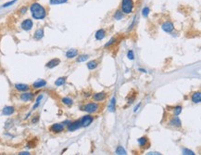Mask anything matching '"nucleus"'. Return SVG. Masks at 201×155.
I'll return each mask as SVG.
<instances>
[{
    "mask_svg": "<svg viewBox=\"0 0 201 155\" xmlns=\"http://www.w3.org/2000/svg\"><path fill=\"white\" fill-rule=\"evenodd\" d=\"M30 11L34 20H44L46 17V9L38 2H34L30 6Z\"/></svg>",
    "mask_w": 201,
    "mask_h": 155,
    "instance_id": "obj_1",
    "label": "nucleus"
},
{
    "mask_svg": "<svg viewBox=\"0 0 201 155\" xmlns=\"http://www.w3.org/2000/svg\"><path fill=\"white\" fill-rule=\"evenodd\" d=\"M135 9V3L133 0H121V10L123 14H131Z\"/></svg>",
    "mask_w": 201,
    "mask_h": 155,
    "instance_id": "obj_2",
    "label": "nucleus"
},
{
    "mask_svg": "<svg viewBox=\"0 0 201 155\" xmlns=\"http://www.w3.org/2000/svg\"><path fill=\"white\" fill-rule=\"evenodd\" d=\"M82 110L88 112V113H96V112H99L100 105L96 102H90V103H87L86 105L82 107Z\"/></svg>",
    "mask_w": 201,
    "mask_h": 155,
    "instance_id": "obj_3",
    "label": "nucleus"
},
{
    "mask_svg": "<svg viewBox=\"0 0 201 155\" xmlns=\"http://www.w3.org/2000/svg\"><path fill=\"white\" fill-rule=\"evenodd\" d=\"M49 130L52 133H55V134H58V133H61L64 130V123H60V124H52L49 127Z\"/></svg>",
    "mask_w": 201,
    "mask_h": 155,
    "instance_id": "obj_4",
    "label": "nucleus"
},
{
    "mask_svg": "<svg viewBox=\"0 0 201 155\" xmlns=\"http://www.w3.org/2000/svg\"><path fill=\"white\" fill-rule=\"evenodd\" d=\"M81 121V124H82V126H84V127H87L89 126L92 123H93V121H94V117L91 116V115H84L82 117V119L80 120Z\"/></svg>",
    "mask_w": 201,
    "mask_h": 155,
    "instance_id": "obj_5",
    "label": "nucleus"
},
{
    "mask_svg": "<svg viewBox=\"0 0 201 155\" xmlns=\"http://www.w3.org/2000/svg\"><path fill=\"white\" fill-rule=\"evenodd\" d=\"M80 127H82V124H81V121L80 120H76L74 122H70L69 124H68V131L70 132H73L77 130V129H79Z\"/></svg>",
    "mask_w": 201,
    "mask_h": 155,
    "instance_id": "obj_6",
    "label": "nucleus"
},
{
    "mask_svg": "<svg viewBox=\"0 0 201 155\" xmlns=\"http://www.w3.org/2000/svg\"><path fill=\"white\" fill-rule=\"evenodd\" d=\"M33 26V20L31 19H25L22 23H21V27L22 30L24 31H30Z\"/></svg>",
    "mask_w": 201,
    "mask_h": 155,
    "instance_id": "obj_7",
    "label": "nucleus"
},
{
    "mask_svg": "<svg viewBox=\"0 0 201 155\" xmlns=\"http://www.w3.org/2000/svg\"><path fill=\"white\" fill-rule=\"evenodd\" d=\"M137 142H138L140 148H142V149H147V148H149V140L147 138V136H142V138H140L137 139Z\"/></svg>",
    "mask_w": 201,
    "mask_h": 155,
    "instance_id": "obj_8",
    "label": "nucleus"
},
{
    "mask_svg": "<svg viewBox=\"0 0 201 155\" xmlns=\"http://www.w3.org/2000/svg\"><path fill=\"white\" fill-rule=\"evenodd\" d=\"M169 124L170 126H173V127H181L182 126V123H181V120L179 119V117L177 115L175 116H172V118L170 119L169 121Z\"/></svg>",
    "mask_w": 201,
    "mask_h": 155,
    "instance_id": "obj_9",
    "label": "nucleus"
},
{
    "mask_svg": "<svg viewBox=\"0 0 201 155\" xmlns=\"http://www.w3.org/2000/svg\"><path fill=\"white\" fill-rule=\"evenodd\" d=\"M107 94L106 93V92H99V93H95L94 95L92 96V98L95 101L100 102V101L105 100L106 98H107Z\"/></svg>",
    "mask_w": 201,
    "mask_h": 155,
    "instance_id": "obj_10",
    "label": "nucleus"
},
{
    "mask_svg": "<svg viewBox=\"0 0 201 155\" xmlns=\"http://www.w3.org/2000/svg\"><path fill=\"white\" fill-rule=\"evenodd\" d=\"M161 28H162V30L164 31V32H166V33H170V32L173 31L174 25H173V23H172V21H165V23L161 25Z\"/></svg>",
    "mask_w": 201,
    "mask_h": 155,
    "instance_id": "obj_11",
    "label": "nucleus"
},
{
    "mask_svg": "<svg viewBox=\"0 0 201 155\" xmlns=\"http://www.w3.org/2000/svg\"><path fill=\"white\" fill-rule=\"evenodd\" d=\"M106 35H107V33L105 29H99V30L96 31L95 36L96 40H102L106 37Z\"/></svg>",
    "mask_w": 201,
    "mask_h": 155,
    "instance_id": "obj_12",
    "label": "nucleus"
},
{
    "mask_svg": "<svg viewBox=\"0 0 201 155\" xmlns=\"http://www.w3.org/2000/svg\"><path fill=\"white\" fill-rule=\"evenodd\" d=\"M58 64H60V60H59V59H53V60H51L50 61H48L46 66L47 68L52 69V68L57 67Z\"/></svg>",
    "mask_w": 201,
    "mask_h": 155,
    "instance_id": "obj_13",
    "label": "nucleus"
},
{
    "mask_svg": "<svg viewBox=\"0 0 201 155\" xmlns=\"http://www.w3.org/2000/svg\"><path fill=\"white\" fill-rule=\"evenodd\" d=\"M33 98V93H30V92H25V93L21 94L20 96V98L21 99L22 101H30L32 100Z\"/></svg>",
    "mask_w": 201,
    "mask_h": 155,
    "instance_id": "obj_14",
    "label": "nucleus"
},
{
    "mask_svg": "<svg viewBox=\"0 0 201 155\" xmlns=\"http://www.w3.org/2000/svg\"><path fill=\"white\" fill-rule=\"evenodd\" d=\"M14 112H15V108L12 106H7L2 110V113L4 115H11V114H13Z\"/></svg>",
    "mask_w": 201,
    "mask_h": 155,
    "instance_id": "obj_15",
    "label": "nucleus"
},
{
    "mask_svg": "<svg viewBox=\"0 0 201 155\" xmlns=\"http://www.w3.org/2000/svg\"><path fill=\"white\" fill-rule=\"evenodd\" d=\"M44 29L43 28H40L38 30H36L34 35H33V37H34L35 40H41L44 37Z\"/></svg>",
    "mask_w": 201,
    "mask_h": 155,
    "instance_id": "obj_16",
    "label": "nucleus"
},
{
    "mask_svg": "<svg viewBox=\"0 0 201 155\" xmlns=\"http://www.w3.org/2000/svg\"><path fill=\"white\" fill-rule=\"evenodd\" d=\"M15 88L19 91L25 92V91H28L30 89V86H28V84H15Z\"/></svg>",
    "mask_w": 201,
    "mask_h": 155,
    "instance_id": "obj_17",
    "label": "nucleus"
},
{
    "mask_svg": "<svg viewBox=\"0 0 201 155\" xmlns=\"http://www.w3.org/2000/svg\"><path fill=\"white\" fill-rule=\"evenodd\" d=\"M46 84V81H44L43 79H40L38 81H36L33 84V88H41V87H44V86Z\"/></svg>",
    "mask_w": 201,
    "mask_h": 155,
    "instance_id": "obj_18",
    "label": "nucleus"
},
{
    "mask_svg": "<svg viewBox=\"0 0 201 155\" xmlns=\"http://www.w3.org/2000/svg\"><path fill=\"white\" fill-rule=\"evenodd\" d=\"M191 99H192V101L194 102V103H200V101H201V94H200V92L199 91L195 92V93L192 95Z\"/></svg>",
    "mask_w": 201,
    "mask_h": 155,
    "instance_id": "obj_19",
    "label": "nucleus"
},
{
    "mask_svg": "<svg viewBox=\"0 0 201 155\" xmlns=\"http://www.w3.org/2000/svg\"><path fill=\"white\" fill-rule=\"evenodd\" d=\"M78 50L77 49H70V50H68L67 51V53H66V57L68 58V59H73V58H75L77 55H78Z\"/></svg>",
    "mask_w": 201,
    "mask_h": 155,
    "instance_id": "obj_20",
    "label": "nucleus"
},
{
    "mask_svg": "<svg viewBox=\"0 0 201 155\" xmlns=\"http://www.w3.org/2000/svg\"><path fill=\"white\" fill-rule=\"evenodd\" d=\"M98 64H99L98 61L94 60V61H91L87 62L86 66H87V68H88L89 70H91V71H92V70H95L96 67H98Z\"/></svg>",
    "mask_w": 201,
    "mask_h": 155,
    "instance_id": "obj_21",
    "label": "nucleus"
},
{
    "mask_svg": "<svg viewBox=\"0 0 201 155\" xmlns=\"http://www.w3.org/2000/svg\"><path fill=\"white\" fill-rule=\"evenodd\" d=\"M115 109H116V98L113 97L112 98H111V100L109 104V110L110 112H114Z\"/></svg>",
    "mask_w": 201,
    "mask_h": 155,
    "instance_id": "obj_22",
    "label": "nucleus"
},
{
    "mask_svg": "<svg viewBox=\"0 0 201 155\" xmlns=\"http://www.w3.org/2000/svg\"><path fill=\"white\" fill-rule=\"evenodd\" d=\"M135 98H136V92H133V90L129 93L128 97H127V103L128 104H132V103L135 100Z\"/></svg>",
    "mask_w": 201,
    "mask_h": 155,
    "instance_id": "obj_23",
    "label": "nucleus"
},
{
    "mask_svg": "<svg viewBox=\"0 0 201 155\" xmlns=\"http://www.w3.org/2000/svg\"><path fill=\"white\" fill-rule=\"evenodd\" d=\"M124 16V14L122 13V11L121 10V9H119L118 10H116V12L114 13V15H113V18H114V20H116V21H120L121 20L122 18H123Z\"/></svg>",
    "mask_w": 201,
    "mask_h": 155,
    "instance_id": "obj_24",
    "label": "nucleus"
},
{
    "mask_svg": "<svg viewBox=\"0 0 201 155\" xmlns=\"http://www.w3.org/2000/svg\"><path fill=\"white\" fill-rule=\"evenodd\" d=\"M66 80H67V77L64 76V77H59L58 79H57V81L55 82V84L57 86H63L65 83H66Z\"/></svg>",
    "mask_w": 201,
    "mask_h": 155,
    "instance_id": "obj_25",
    "label": "nucleus"
},
{
    "mask_svg": "<svg viewBox=\"0 0 201 155\" xmlns=\"http://www.w3.org/2000/svg\"><path fill=\"white\" fill-rule=\"evenodd\" d=\"M68 2V0H49V3L51 5H60Z\"/></svg>",
    "mask_w": 201,
    "mask_h": 155,
    "instance_id": "obj_26",
    "label": "nucleus"
},
{
    "mask_svg": "<svg viewBox=\"0 0 201 155\" xmlns=\"http://www.w3.org/2000/svg\"><path fill=\"white\" fill-rule=\"evenodd\" d=\"M182 110H183V107L182 106H175L173 108V114L174 115H177V116L180 115Z\"/></svg>",
    "mask_w": 201,
    "mask_h": 155,
    "instance_id": "obj_27",
    "label": "nucleus"
},
{
    "mask_svg": "<svg viewBox=\"0 0 201 155\" xmlns=\"http://www.w3.org/2000/svg\"><path fill=\"white\" fill-rule=\"evenodd\" d=\"M89 59V55L86 54H84V55H81L77 58V62H84L85 61H87Z\"/></svg>",
    "mask_w": 201,
    "mask_h": 155,
    "instance_id": "obj_28",
    "label": "nucleus"
},
{
    "mask_svg": "<svg viewBox=\"0 0 201 155\" xmlns=\"http://www.w3.org/2000/svg\"><path fill=\"white\" fill-rule=\"evenodd\" d=\"M61 101H62V103H64V104L68 105V106H72L73 104V100L70 98H63L61 99Z\"/></svg>",
    "mask_w": 201,
    "mask_h": 155,
    "instance_id": "obj_29",
    "label": "nucleus"
},
{
    "mask_svg": "<svg viewBox=\"0 0 201 155\" xmlns=\"http://www.w3.org/2000/svg\"><path fill=\"white\" fill-rule=\"evenodd\" d=\"M149 13H150V9L148 8V7H145V8L142 9V15H143V17L147 18L148 15H149Z\"/></svg>",
    "mask_w": 201,
    "mask_h": 155,
    "instance_id": "obj_30",
    "label": "nucleus"
},
{
    "mask_svg": "<svg viewBox=\"0 0 201 155\" xmlns=\"http://www.w3.org/2000/svg\"><path fill=\"white\" fill-rule=\"evenodd\" d=\"M116 42H117V37H115V36H114V37L111 38V39L109 40V41L106 44V45H105V47H106V49H107V47H109L110 46L114 45V44L116 43Z\"/></svg>",
    "mask_w": 201,
    "mask_h": 155,
    "instance_id": "obj_31",
    "label": "nucleus"
},
{
    "mask_svg": "<svg viewBox=\"0 0 201 155\" xmlns=\"http://www.w3.org/2000/svg\"><path fill=\"white\" fill-rule=\"evenodd\" d=\"M116 154H119V155H121V154H126V150L122 148L121 146H119L117 148V150H116Z\"/></svg>",
    "mask_w": 201,
    "mask_h": 155,
    "instance_id": "obj_32",
    "label": "nucleus"
},
{
    "mask_svg": "<svg viewBox=\"0 0 201 155\" xmlns=\"http://www.w3.org/2000/svg\"><path fill=\"white\" fill-rule=\"evenodd\" d=\"M42 98H43V95H40L38 98H36V102H35V104H34V106L33 107V110H35L37 107H38L39 105H40V102H41V100H42Z\"/></svg>",
    "mask_w": 201,
    "mask_h": 155,
    "instance_id": "obj_33",
    "label": "nucleus"
},
{
    "mask_svg": "<svg viewBox=\"0 0 201 155\" xmlns=\"http://www.w3.org/2000/svg\"><path fill=\"white\" fill-rule=\"evenodd\" d=\"M18 1V0H11V1H9V2H7V3H5V4H4L3 6H2V8H9V7H10V6H12L13 4H15V3H16Z\"/></svg>",
    "mask_w": 201,
    "mask_h": 155,
    "instance_id": "obj_34",
    "label": "nucleus"
},
{
    "mask_svg": "<svg viewBox=\"0 0 201 155\" xmlns=\"http://www.w3.org/2000/svg\"><path fill=\"white\" fill-rule=\"evenodd\" d=\"M27 10H28V8L26 6H24V7H22V8H21L20 9H19V12H20L21 15H24V14L27 12Z\"/></svg>",
    "mask_w": 201,
    "mask_h": 155,
    "instance_id": "obj_35",
    "label": "nucleus"
},
{
    "mask_svg": "<svg viewBox=\"0 0 201 155\" xmlns=\"http://www.w3.org/2000/svg\"><path fill=\"white\" fill-rule=\"evenodd\" d=\"M127 57H128L129 60H131V61L135 60V54H133V50H129V51H128Z\"/></svg>",
    "mask_w": 201,
    "mask_h": 155,
    "instance_id": "obj_36",
    "label": "nucleus"
},
{
    "mask_svg": "<svg viewBox=\"0 0 201 155\" xmlns=\"http://www.w3.org/2000/svg\"><path fill=\"white\" fill-rule=\"evenodd\" d=\"M183 153L184 154H190V155H194V151H192L190 150H187V149H184L183 150Z\"/></svg>",
    "mask_w": 201,
    "mask_h": 155,
    "instance_id": "obj_37",
    "label": "nucleus"
},
{
    "mask_svg": "<svg viewBox=\"0 0 201 155\" xmlns=\"http://www.w3.org/2000/svg\"><path fill=\"white\" fill-rule=\"evenodd\" d=\"M135 20H136V16L133 18V23H131V25L129 26V29L128 30H132V29L133 28V26H135Z\"/></svg>",
    "mask_w": 201,
    "mask_h": 155,
    "instance_id": "obj_38",
    "label": "nucleus"
},
{
    "mask_svg": "<svg viewBox=\"0 0 201 155\" xmlns=\"http://www.w3.org/2000/svg\"><path fill=\"white\" fill-rule=\"evenodd\" d=\"M38 120H39V116L38 115H35V117L32 120V123L33 124H36L37 122H38Z\"/></svg>",
    "mask_w": 201,
    "mask_h": 155,
    "instance_id": "obj_39",
    "label": "nucleus"
},
{
    "mask_svg": "<svg viewBox=\"0 0 201 155\" xmlns=\"http://www.w3.org/2000/svg\"><path fill=\"white\" fill-rule=\"evenodd\" d=\"M140 106H141V103H138V105H136V106H135V110H133V112H137V110L139 109V107H140Z\"/></svg>",
    "mask_w": 201,
    "mask_h": 155,
    "instance_id": "obj_40",
    "label": "nucleus"
},
{
    "mask_svg": "<svg viewBox=\"0 0 201 155\" xmlns=\"http://www.w3.org/2000/svg\"><path fill=\"white\" fill-rule=\"evenodd\" d=\"M19 154H21V155H29L30 153L28 152V151H22V152H20Z\"/></svg>",
    "mask_w": 201,
    "mask_h": 155,
    "instance_id": "obj_41",
    "label": "nucleus"
},
{
    "mask_svg": "<svg viewBox=\"0 0 201 155\" xmlns=\"http://www.w3.org/2000/svg\"><path fill=\"white\" fill-rule=\"evenodd\" d=\"M139 71L141 72V73H147V71L145 69H142V68H139Z\"/></svg>",
    "mask_w": 201,
    "mask_h": 155,
    "instance_id": "obj_42",
    "label": "nucleus"
}]
</instances>
